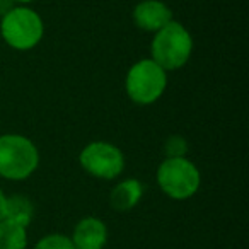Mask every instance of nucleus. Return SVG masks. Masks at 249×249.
Listing matches in <instances>:
<instances>
[{"label":"nucleus","mask_w":249,"mask_h":249,"mask_svg":"<svg viewBox=\"0 0 249 249\" xmlns=\"http://www.w3.org/2000/svg\"><path fill=\"white\" fill-rule=\"evenodd\" d=\"M193 53V38L181 22L171 21L156 33L150 45V58L164 70L174 72L183 69Z\"/></svg>","instance_id":"nucleus-1"},{"label":"nucleus","mask_w":249,"mask_h":249,"mask_svg":"<svg viewBox=\"0 0 249 249\" xmlns=\"http://www.w3.org/2000/svg\"><path fill=\"white\" fill-rule=\"evenodd\" d=\"M39 166V152L24 135L7 133L0 137V176L9 181H24Z\"/></svg>","instance_id":"nucleus-2"},{"label":"nucleus","mask_w":249,"mask_h":249,"mask_svg":"<svg viewBox=\"0 0 249 249\" xmlns=\"http://www.w3.org/2000/svg\"><path fill=\"white\" fill-rule=\"evenodd\" d=\"M0 36L11 48L28 52L41 43L45 22L36 11L26 5H16L0 19Z\"/></svg>","instance_id":"nucleus-3"},{"label":"nucleus","mask_w":249,"mask_h":249,"mask_svg":"<svg viewBox=\"0 0 249 249\" xmlns=\"http://www.w3.org/2000/svg\"><path fill=\"white\" fill-rule=\"evenodd\" d=\"M157 184L171 200L183 201L198 193L201 176L195 162L188 157H173L164 159L157 167Z\"/></svg>","instance_id":"nucleus-4"},{"label":"nucleus","mask_w":249,"mask_h":249,"mask_svg":"<svg viewBox=\"0 0 249 249\" xmlns=\"http://www.w3.org/2000/svg\"><path fill=\"white\" fill-rule=\"evenodd\" d=\"M167 87V72H164L152 58L139 60L130 67L124 89L135 104L149 106L159 101Z\"/></svg>","instance_id":"nucleus-5"},{"label":"nucleus","mask_w":249,"mask_h":249,"mask_svg":"<svg viewBox=\"0 0 249 249\" xmlns=\"http://www.w3.org/2000/svg\"><path fill=\"white\" fill-rule=\"evenodd\" d=\"M79 164L92 178L113 181L124 171V156L109 142H90L80 150Z\"/></svg>","instance_id":"nucleus-6"},{"label":"nucleus","mask_w":249,"mask_h":249,"mask_svg":"<svg viewBox=\"0 0 249 249\" xmlns=\"http://www.w3.org/2000/svg\"><path fill=\"white\" fill-rule=\"evenodd\" d=\"M132 16L137 28L154 35L174 21L173 11L162 0H142L135 5Z\"/></svg>","instance_id":"nucleus-7"},{"label":"nucleus","mask_w":249,"mask_h":249,"mask_svg":"<svg viewBox=\"0 0 249 249\" xmlns=\"http://www.w3.org/2000/svg\"><path fill=\"white\" fill-rule=\"evenodd\" d=\"M75 249H104L107 244V227L97 217H84L75 224L70 235Z\"/></svg>","instance_id":"nucleus-8"},{"label":"nucleus","mask_w":249,"mask_h":249,"mask_svg":"<svg viewBox=\"0 0 249 249\" xmlns=\"http://www.w3.org/2000/svg\"><path fill=\"white\" fill-rule=\"evenodd\" d=\"M143 196V184L142 181L135 178L123 179L111 190L109 205L116 212H130L140 203Z\"/></svg>","instance_id":"nucleus-9"},{"label":"nucleus","mask_w":249,"mask_h":249,"mask_svg":"<svg viewBox=\"0 0 249 249\" xmlns=\"http://www.w3.org/2000/svg\"><path fill=\"white\" fill-rule=\"evenodd\" d=\"M35 218V205L24 195H12L5 200V218L22 227H29Z\"/></svg>","instance_id":"nucleus-10"},{"label":"nucleus","mask_w":249,"mask_h":249,"mask_svg":"<svg viewBox=\"0 0 249 249\" xmlns=\"http://www.w3.org/2000/svg\"><path fill=\"white\" fill-rule=\"evenodd\" d=\"M0 249H28V227L11 220L0 222Z\"/></svg>","instance_id":"nucleus-11"},{"label":"nucleus","mask_w":249,"mask_h":249,"mask_svg":"<svg viewBox=\"0 0 249 249\" xmlns=\"http://www.w3.org/2000/svg\"><path fill=\"white\" fill-rule=\"evenodd\" d=\"M33 249H75V246L70 241V235L53 232V234L43 235Z\"/></svg>","instance_id":"nucleus-12"},{"label":"nucleus","mask_w":249,"mask_h":249,"mask_svg":"<svg viewBox=\"0 0 249 249\" xmlns=\"http://www.w3.org/2000/svg\"><path fill=\"white\" fill-rule=\"evenodd\" d=\"M186 152H188V142H186V139L181 135L169 137L166 145H164L166 159H173V157H186Z\"/></svg>","instance_id":"nucleus-13"},{"label":"nucleus","mask_w":249,"mask_h":249,"mask_svg":"<svg viewBox=\"0 0 249 249\" xmlns=\"http://www.w3.org/2000/svg\"><path fill=\"white\" fill-rule=\"evenodd\" d=\"M16 7V4L12 0H0V19L4 18L7 12H11Z\"/></svg>","instance_id":"nucleus-14"},{"label":"nucleus","mask_w":249,"mask_h":249,"mask_svg":"<svg viewBox=\"0 0 249 249\" xmlns=\"http://www.w3.org/2000/svg\"><path fill=\"white\" fill-rule=\"evenodd\" d=\"M5 200H7V196H5L4 191L0 190V222L5 218Z\"/></svg>","instance_id":"nucleus-15"},{"label":"nucleus","mask_w":249,"mask_h":249,"mask_svg":"<svg viewBox=\"0 0 249 249\" xmlns=\"http://www.w3.org/2000/svg\"><path fill=\"white\" fill-rule=\"evenodd\" d=\"M16 5L18 4H21V5H26V4H31V2H35V0H12Z\"/></svg>","instance_id":"nucleus-16"}]
</instances>
